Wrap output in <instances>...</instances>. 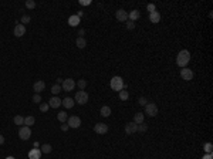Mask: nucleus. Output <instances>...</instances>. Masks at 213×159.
Instances as JSON below:
<instances>
[{
  "label": "nucleus",
  "mask_w": 213,
  "mask_h": 159,
  "mask_svg": "<svg viewBox=\"0 0 213 159\" xmlns=\"http://www.w3.org/2000/svg\"><path fill=\"white\" fill-rule=\"evenodd\" d=\"M48 105L51 106V108H58V106L61 105V99H60L58 97H53V98H50Z\"/></svg>",
  "instance_id": "obj_17"
},
{
  "label": "nucleus",
  "mask_w": 213,
  "mask_h": 159,
  "mask_svg": "<svg viewBox=\"0 0 213 159\" xmlns=\"http://www.w3.org/2000/svg\"><path fill=\"white\" fill-rule=\"evenodd\" d=\"M63 90H61V85L60 84H54L53 87H51V92H53L54 95H57L58 92H61Z\"/></svg>",
  "instance_id": "obj_26"
},
{
  "label": "nucleus",
  "mask_w": 213,
  "mask_h": 159,
  "mask_svg": "<svg viewBox=\"0 0 213 159\" xmlns=\"http://www.w3.org/2000/svg\"><path fill=\"white\" fill-rule=\"evenodd\" d=\"M41 153H50L51 151H53V146L50 145V144H44V145H41Z\"/></svg>",
  "instance_id": "obj_24"
},
{
  "label": "nucleus",
  "mask_w": 213,
  "mask_h": 159,
  "mask_svg": "<svg viewBox=\"0 0 213 159\" xmlns=\"http://www.w3.org/2000/svg\"><path fill=\"white\" fill-rule=\"evenodd\" d=\"M33 102H34V104H40V102H41V95H40V94H34V95H33Z\"/></svg>",
  "instance_id": "obj_35"
},
{
  "label": "nucleus",
  "mask_w": 213,
  "mask_h": 159,
  "mask_svg": "<svg viewBox=\"0 0 213 159\" xmlns=\"http://www.w3.org/2000/svg\"><path fill=\"white\" fill-rule=\"evenodd\" d=\"M94 131H95L97 134H99V135H104L108 132V125L107 124H102V122H98L94 125Z\"/></svg>",
  "instance_id": "obj_7"
},
{
  "label": "nucleus",
  "mask_w": 213,
  "mask_h": 159,
  "mask_svg": "<svg viewBox=\"0 0 213 159\" xmlns=\"http://www.w3.org/2000/svg\"><path fill=\"white\" fill-rule=\"evenodd\" d=\"M26 34V27L23 26V24H17L16 27H14V36L16 37H23Z\"/></svg>",
  "instance_id": "obj_13"
},
{
  "label": "nucleus",
  "mask_w": 213,
  "mask_h": 159,
  "mask_svg": "<svg viewBox=\"0 0 213 159\" xmlns=\"http://www.w3.org/2000/svg\"><path fill=\"white\" fill-rule=\"evenodd\" d=\"M146 10L151 11V13H153V11H156V7H155V4H152V3H149L148 6H146Z\"/></svg>",
  "instance_id": "obj_37"
},
{
  "label": "nucleus",
  "mask_w": 213,
  "mask_h": 159,
  "mask_svg": "<svg viewBox=\"0 0 213 159\" xmlns=\"http://www.w3.org/2000/svg\"><path fill=\"white\" fill-rule=\"evenodd\" d=\"M30 135H32V129L29 127H21L20 129H19V137H20V139H23V141H27V139L30 138Z\"/></svg>",
  "instance_id": "obj_6"
},
{
  "label": "nucleus",
  "mask_w": 213,
  "mask_h": 159,
  "mask_svg": "<svg viewBox=\"0 0 213 159\" xmlns=\"http://www.w3.org/2000/svg\"><path fill=\"white\" fill-rule=\"evenodd\" d=\"M139 17H141V13H139V10H131L129 13H128V20H131V21L138 20Z\"/></svg>",
  "instance_id": "obj_16"
},
{
  "label": "nucleus",
  "mask_w": 213,
  "mask_h": 159,
  "mask_svg": "<svg viewBox=\"0 0 213 159\" xmlns=\"http://www.w3.org/2000/svg\"><path fill=\"white\" fill-rule=\"evenodd\" d=\"M149 20L152 21V23H159V20H160L159 11H153V13H151V14H149Z\"/></svg>",
  "instance_id": "obj_19"
},
{
  "label": "nucleus",
  "mask_w": 213,
  "mask_h": 159,
  "mask_svg": "<svg viewBox=\"0 0 213 159\" xmlns=\"http://www.w3.org/2000/svg\"><path fill=\"white\" fill-rule=\"evenodd\" d=\"M26 7L30 9V10L34 9V7H36V1H34V0H27V1H26Z\"/></svg>",
  "instance_id": "obj_31"
},
{
  "label": "nucleus",
  "mask_w": 213,
  "mask_h": 159,
  "mask_svg": "<svg viewBox=\"0 0 213 159\" xmlns=\"http://www.w3.org/2000/svg\"><path fill=\"white\" fill-rule=\"evenodd\" d=\"M80 20H81V19H80L77 14H75V16H70V17H68V24H70L71 27H75V26L80 24Z\"/></svg>",
  "instance_id": "obj_18"
},
{
  "label": "nucleus",
  "mask_w": 213,
  "mask_h": 159,
  "mask_svg": "<svg viewBox=\"0 0 213 159\" xmlns=\"http://www.w3.org/2000/svg\"><path fill=\"white\" fill-rule=\"evenodd\" d=\"M63 78H57V84H63Z\"/></svg>",
  "instance_id": "obj_43"
},
{
  "label": "nucleus",
  "mask_w": 213,
  "mask_h": 159,
  "mask_svg": "<svg viewBox=\"0 0 213 159\" xmlns=\"http://www.w3.org/2000/svg\"><path fill=\"white\" fill-rule=\"evenodd\" d=\"M46 88V83L43 81V80H39V81H36L34 85H33V90H34V92L36 94H40L43 90Z\"/></svg>",
  "instance_id": "obj_11"
},
{
  "label": "nucleus",
  "mask_w": 213,
  "mask_h": 159,
  "mask_svg": "<svg viewBox=\"0 0 213 159\" xmlns=\"http://www.w3.org/2000/svg\"><path fill=\"white\" fill-rule=\"evenodd\" d=\"M6 159H16V158H13V156H7Z\"/></svg>",
  "instance_id": "obj_45"
},
{
  "label": "nucleus",
  "mask_w": 213,
  "mask_h": 159,
  "mask_svg": "<svg viewBox=\"0 0 213 159\" xmlns=\"http://www.w3.org/2000/svg\"><path fill=\"white\" fill-rule=\"evenodd\" d=\"M48 108H50V105H48L47 102H41V104H40V111H41V112H47Z\"/></svg>",
  "instance_id": "obj_33"
},
{
  "label": "nucleus",
  "mask_w": 213,
  "mask_h": 159,
  "mask_svg": "<svg viewBox=\"0 0 213 159\" xmlns=\"http://www.w3.org/2000/svg\"><path fill=\"white\" fill-rule=\"evenodd\" d=\"M3 144H4V137L0 135V145H3Z\"/></svg>",
  "instance_id": "obj_41"
},
{
  "label": "nucleus",
  "mask_w": 213,
  "mask_h": 159,
  "mask_svg": "<svg viewBox=\"0 0 213 159\" xmlns=\"http://www.w3.org/2000/svg\"><path fill=\"white\" fill-rule=\"evenodd\" d=\"M75 87V83L73 78H67V80H64L63 81V85H61V90L63 91H73Z\"/></svg>",
  "instance_id": "obj_5"
},
{
  "label": "nucleus",
  "mask_w": 213,
  "mask_h": 159,
  "mask_svg": "<svg viewBox=\"0 0 213 159\" xmlns=\"http://www.w3.org/2000/svg\"><path fill=\"white\" fill-rule=\"evenodd\" d=\"M80 4L81 6H88V4H91V1L90 0H80Z\"/></svg>",
  "instance_id": "obj_39"
},
{
  "label": "nucleus",
  "mask_w": 213,
  "mask_h": 159,
  "mask_svg": "<svg viewBox=\"0 0 213 159\" xmlns=\"http://www.w3.org/2000/svg\"><path fill=\"white\" fill-rule=\"evenodd\" d=\"M115 17H117V20L119 21H127L128 20V13L124 9H119V10H117V13H115Z\"/></svg>",
  "instance_id": "obj_12"
},
{
  "label": "nucleus",
  "mask_w": 213,
  "mask_h": 159,
  "mask_svg": "<svg viewBox=\"0 0 213 159\" xmlns=\"http://www.w3.org/2000/svg\"><path fill=\"white\" fill-rule=\"evenodd\" d=\"M128 98H129V92H128L125 88L121 90V91H119V99H121V101H127Z\"/></svg>",
  "instance_id": "obj_22"
},
{
  "label": "nucleus",
  "mask_w": 213,
  "mask_h": 159,
  "mask_svg": "<svg viewBox=\"0 0 213 159\" xmlns=\"http://www.w3.org/2000/svg\"><path fill=\"white\" fill-rule=\"evenodd\" d=\"M148 131V127L142 122V124H138V128H137V132H146Z\"/></svg>",
  "instance_id": "obj_29"
},
{
  "label": "nucleus",
  "mask_w": 213,
  "mask_h": 159,
  "mask_svg": "<svg viewBox=\"0 0 213 159\" xmlns=\"http://www.w3.org/2000/svg\"><path fill=\"white\" fill-rule=\"evenodd\" d=\"M75 44H77V47H78V48H84L85 46H87V41L84 40V37H78V39H77V41H75Z\"/></svg>",
  "instance_id": "obj_25"
},
{
  "label": "nucleus",
  "mask_w": 213,
  "mask_h": 159,
  "mask_svg": "<svg viewBox=\"0 0 213 159\" xmlns=\"http://www.w3.org/2000/svg\"><path fill=\"white\" fill-rule=\"evenodd\" d=\"M181 77H182V80H185V81H191L192 78H193V71H192L191 68H182Z\"/></svg>",
  "instance_id": "obj_8"
},
{
  "label": "nucleus",
  "mask_w": 213,
  "mask_h": 159,
  "mask_svg": "<svg viewBox=\"0 0 213 159\" xmlns=\"http://www.w3.org/2000/svg\"><path fill=\"white\" fill-rule=\"evenodd\" d=\"M203 148H205V151H206L207 153H212V151H213V145L210 144V142L205 144V146H203Z\"/></svg>",
  "instance_id": "obj_34"
},
{
  "label": "nucleus",
  "mask_w": 213,
  "mask_h": 159,
  "mask_svg": "<svg viewBox=\"0 0 213 159\" xmlns=\"http://www.w3.org/2000/svg\"><path fill=\"white\" fill-rule=\"evenodd\" d=\"M77 84H78V88H80L81 91H84V88L87 87V81H85V80H78Z\"/></svg>",
  "instance_id": "obj_32"
},
{
  "label": "nucleus",
  "mask_w": 213,
  "mask_h": 159,
  "mask_svg": "<svg viewBox=\"0 0 213 159\" xmlns=\"http://www.w3.org/2000/svg\"><path fill=\"white\" fill-rule=\"evenodd\" d=\"M75 104V101L73 99V98H70V97H67V98H64V99H61V105H64L67 109H70V108H73Z\"/></svg>",
  "instance_id": "obj_14"
},
{
  "label": "nucleus",
  "mask_w": 213,
  "mask_h": 159,
  "mask_svg": "<svg viewBox=\"0 0 213 159\" xmlns=\"http://www.w3.org/2000/svg\"><path fill=\"white\" fill-rule=\"evenodd\" d=\"M40 156H41V151L37 148L32 149L30 152H29V159H40Z\"/></svg>",
  "instance_id": "obj_15"
},
{
  "label": "nucleus",
  "mask_w": 213,
  "mask_h": 159,
  "mask_svg": "<svg viewBox=\"0 0 213 159\" xmlns=\"http://www.w3.org/2000/svg\"><path fill=\"white\" fill-rule=\"evenodd\" d=\"M111 88L114 90V91H121V90H124V88H127V85L124 84V80L121 78V77H112L111 78Z\"/></svg>",
  "instance_id": "obj_2"
},
{
  "label": "nucleus",
  "mask_w": 213,
  "mask_h": 159,
  "mask_svg": "<svg viewBox=\"0 0 213 159\" xmlns=\"http://www.w3.org/2000/svg\"><path fill=\"white\" fill-rule=\"evenodd\" d=\"M138 102H139V105H144V106L148 104V101H146V98H145V97H141V98L138 99Z\"/></svg>",
  "instance_id": "obj_38"
},
{
  "label": "nucleus",
  "mask_w": 213,
  "mask_h": 159,
  "mask_svg": "<svg viewBox=\"0 0 213 159\" xmlns=\"http://www.w3.org/2000/svg\"><path fill=\"white\" fill-rule=\"evenodd\" d=\"M34 121H36V118L32 117V115H30V117H26V118H24V125L30 128L32 125H34Z\"/></svg>",
  "instance_id": "obj_23"
},
{
  "label": "nucleus",
  "mask_w": 213,
  "mask_h": 159,
  "mask_svg": "<svg viewBox=\"0 0 213 159\" xmlns=\"http://www.w3.org/2000/svg\"><path fill=\"white\" fill-rule=\"evenodd\" d=\"M57 118H58L60 122H65V121H67V114H65L64 111H60L58 115H57Z\"/></svg>",
  "instance_id": "obj_27"
},
{
  "label": "nucleus",
  "mask_w": 213,
  "mask_h": 159,
  "mask_svg": "<svg viewBox=\"0 0 213 159\" xmlns=\"http://www.w3.org/2000/svg\"><path fill=\"white\" fill-rule=\"evenodd\" d=\"M30 20H32V17H30L29 14H23V16H21V23H23V26L27 24V23H30Z\"/></svg>",
  "instance_id": "obj_30"
},
{
  "label": "nucleus",
  "mask_w": 213,
  "mask_h": 159,
  "mask_svg": "<svg viewBox=\"0 0 213 159\" xmlns=\"http://www.w3.org/2000/svg\"><path fill=\"white\" fill-rule=\"evenodd\" d=\"M99 112H101V115H102V117H109V115H111V108H109V106H107V105H104L102 106V108H101V111H99Z\"/></svg>",
  "instance_id": "obj_21"
},
{
  "label": "nucleus",
  "mask_w": 213,
  "mask_h": 159,
  "mask_svg": "<svg viewBox=\"0 0 213 159\" xmlns=\"http://www.w3.org/2000/svg\"><path fill=\"white\" fill-rule=\"evenodd\" d=\"M125 24H127V29H128V30H134V29H135V23H134V21L127 20V21H125Z\"/></svg>",
  "instance_id": "obj_36"
},
{
  "label": "nucleus",
  "mask_w": 213,
  "mask_h": 159,
  "mask_svg": "<svg viewBox=\"0 0 213 159\" xmlns=\"http://www.w3.org/2000/svg\"><path fill=\"white\" fill-rule=\"evenodd\" d=\"M203 159H213L212 153H207V155H205V156H203Z\"/></svg>",
  "instance_id": "obj_40"
},
{
  "label": "nucleus",
  "mask_w": 213,
  "mask_h": 159,
  "mask_svg": "<svg viewBox=\"0 0 213 159\" xmlns=\"http://www.w3.org/2000/svg\"><path fill=\"white\" fill-rule=\"evenodd\" d=\"M145 114H148V117H155L158 114V105L153 102H149L145 105Z\"/></svg>",
  "instance_id": "obj_4"
},
{
  "label": "nucleus",
  "mask_w": 213,
  "mask_h": 159,
  "mask_svg": "<svg viewBox=\"0 0 213 159\" xmlns=\"http://www.w3.org/2000/svg\"><path fill=\"white\" fill-rule=\"evenodd\" d=\"M14 124L16 125H23L24 124V118L21 117V115H16L14 117Z\"/></svg>",
  "instance_id": "obj_28"
},
{
  "label": "nucleus",
  "mask_w": 213,
  "mask_h": 159,
  "mask_svg": "<svg viewBox=\"0 0 213 159\" xmlns=\"http://www.w3.org/2000/svg\"><path fill=\"white\" fill-rule=\"evenodd\" d=\"M137 128H138V124H135L134 121L132 122H128L127 125H125V134H128V135L135 134L137 132Z\"/></svg>",
  "instance_id": "obj_10"
},
{
  "label": "nucleus",
  "mask_w": 213,
  "mask_h": 159,
  "mask_svg": "<svg viewBox=\"0 0 213 159\" xmlns=\"http://www.w3.org/2000/svg\"><path fill=\"white\" fill-rule=\"evenodd\" d=\"M74 101L77 102V104H80V105H84V104H87L88 102V94L85 92V91H77V94H75V98Z\"/></svg>",
  "instance_id": "obj_3"
},
{
  "label": "nucleus",
  "mask_w": 213,
  "mask_h": 159,
  "mask_svg": "<svg viewBox=\"0 0 213 159\" xmlns=\"http://www.w3.org/2000/svg\"><path fill=\"white\" fill-rule=\"evenodd\" d=\"M61 129H63V131H67V129H68V125H61Z\"/></svg>",
  "instance_id": "obj_44"
},
{
  "label": "nucleus",
  "mask_w": 213,
  "mask_h": 159,
  "mask_svg": "<svg viewBox=\"0 0 213 159\" xmlns=\"http://www.w3.org/2000/svg\"><path fill=\"white\" fill-rule=\"evenodd\" d=\"M144 114H142V112H137V114H135V117H134V122H135V124H142V122H144Z\"/></svg>",
  "instance_id": "obj_20"
},
{
  "label": "nucleus",
  "mask_w": 213,
  "mask_h": 159,
  "mask_svg": "<svg viewBox=\"0 0 213 159\" xmlns=\"http://www.w3.org/2000/svg\"><path fill=\"white\" fill-rule=\"evenodd\" d=\"M80 125H81V119H80V117L73 115V117L68 118V127L70 128H80Z\"/></svg>",
  "instance_id": "obj_9"
},
{
  "label": "nucleus",
  "mask_w": 213,
  "mask_h": 159,
  "mask_svg": "<svg viewBox=\"0 0 213 159\" xmlns=\"http://www.w3.org/2000/svg\"><path fill=\"white\" fill-rule=\"evenodd\" d=\"M189 61H191V53H189L188 50H182V51H179L178 57H176V64H178L181 68H185Z\"/></svg>",
  "instance_id": "obj_1"
},
{
  "label": "nucleus",
  "mask_w": 213,
  "mask_h": 159,
  "mask_svg": "<svg viewBox=\"0 0 213 159\" xmlns=\"http://www.w3.org/2000/svg\"><path fill=\"white\" fill-rule=\"evenodd\" d=\"M84 33H85V30H84V29H81V30H80V37H83V36H84Z\"/></svg>",
  "instance_id": "obj_42"
}]
</instances>
